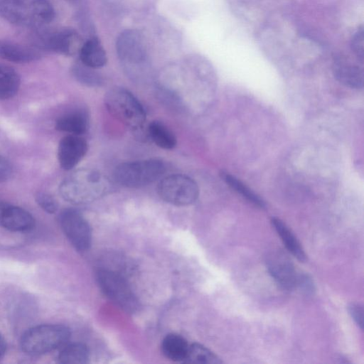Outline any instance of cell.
<instances>
[{"label":"cell","instance_id":"obj_4","mask_svg":"<svg viewBox=\"0 0 364 364\" xmlns=\"http://www.w3.org/2000/svg\"><path fill=\"white\" fill-rule=\"evenodd\" d=\"M70 338V329L60 324H42L28 329L21 346L30 355H40L64 346Z\"/></svg>","mask_w":364,"mask_h":364},{"label":"cell","instance_id":"obj_13","mask_svg":"<svg viewBox=\"0 0 364 364\" xmlns=\"http://www.w3.org/2000/svg\"><path fill=\"white\" fill-rule=\"evenodd\" d=\"M34 225L35 220L28 211L0 200V227L13 232H26Z\"/></svg>","mask_w":364,"mask_h":364},{"label":"cell","instance_id":"obj_23","mask_svg":"<svg viewBox=\"0 0 364 364\" xmlns=\"http://www.w3.org/2000/svg\"><path fill=\"white\" fill-rule=\"evenodd\" d=\"M183 363L195 364H220L223 361L210 350L201 344L189 345L186 356Z\"/></svg>","mask_w":364,"mask_h":364},{"label":"cell","instance_id":"obj_30","mask_svg":"<svg viewBox=\"0 0 364 364\" xmlns=\"http://www.w3.org/2000/svg\"><path fill=\"white\" fill-rule=\"evenodd\" d=\"M13 168L9 161L0 155V183L7 181L11 177Z\"/></svg>","mask_w":364,"mask_h":364},{"label":"cell","instance_id":"obj_15","mask_svg":"<svg viewBox=\"0 0 364 364\" xmlns=\"http://www.w3.org/2000/svg\"><path fill=\"white\" fill-rule=\"evenodd\" d=\"M333 70L340 83L352 89L363 88L364 73L361 67L344 59H338L333 64Z\"/></svg>","mask_w":364,"mask_h":364},{"label":"cell","instance_id":"obj_28","mask_svg":"<svg viewBox=\"0 0 364 364\" xmlns=\"http://www.w3.org/2000/svg\"><path fill=\"white\" fill-rule=\"evenodd\" d=\"M348 311L355 324L363 329V308L358 303H351L348 306Z\"/></svg>","mask_w":364,"mask_h":364},{"label":"cell","instance_id":"obj_8","mask_svg":"<svg viewBox=\"0 0 364 364\" xmlns=\"http://www.w3.org/2000/svg\"><path fill=\"white\" fill-rule=\"evenodd\" d=\"M157 191L162 200L177 206L193 203L199 195L196 182L183 174H172L164 177L159 182Z\"/></svg>","mask_w":364,"mask_h":364},{"label":"cell","instance_id":"obj_2","mask_svg":"<svg viewBox=\"0 0 364 364\" xmlns=\"http://www.w3.org/2000/svg\"><path fill=\"white\" fill-rule=\"evenodd\" d=\"M0 16L16 26L41 28L53 21L55 11L47 0H0Z\"/></svg>","mask_w":364,"mask_h":364},{"label":"cell","instance_id":"obj_16","mask_svg":"<svg viewBox=\"0 0 364 364\" xmlns=\"http://www.w3.org/2000/svg\"><path fill=\"white\" fill-rule=\"evenodd\" d=\"M271 224L280 237L288 252L299 261L304 262L306 260V255L291 229L278 218H272Z\"/></svg>","mask_w":364,"mask_h":364},{"label":"cell","instance_id":"obj_32","mask_svg":"<svg viewBox=\"0 0 364 364\" xmlns=\"http://www.w3.org/2000/svg\"><path fill=\"white\" fill-rule=\"evenodd\" d=\"M67 1H74V0H67Z\"/></svg>","mask_w":364,"mask_h":364},{"label":"cell","instance_id":"obj_12","mask_svg":"<svg viewBox=\"0 0 364 364\" xmlns=\"http://www.w3.org/2000/svg\"><path fill=\"white\" fill-rule=\"evenodd\" d=\"M87 141L78 135L65 136L59 142L58 159L61 168L70 171L75 167L87 154Z\"/></svg>","mask_w":364,"mask_h":364},{"label":"cell","instance_id":"obj_31","mask_svg":"<svg viewBox=\"0 0 364 364\" xmlns=\"http://www.w3.org/2000/svg\"><path fill=\"white\" fill-rule=\"evenodd\" d=\"M6 349V344L4 338L0 335V358L4 355Z\"/></svg>","mask_w":364,"mask_h":364},{"label":"cell","instance_id":"obj_3","mask_svg":"<svg viewBox=\"0 0 364 364\" xmlns=\"http://www.w3.org/2000/svg\"><path fill=\"white\" fill-rule=\"evenodd\" d=\"M116 49L127 75L137 82L145 80L149 73V62L141 35L136 30L124 31L117 38Z\"/></svg>","mask_w":364,"mask_h":364},{"label":"cell","instance_id":"obj_21","mask_svg":"<svg viewBox=\"0 0 364 364\" xmlns=\"http://www.w3.org/2000/svg\"><path fill=\"white\" fill-rule=\"evenodd\" d=\"M148 132L154 144L161 149L169 150L176 145L175 134L161 122H151L149 125Z\"/></svg>","mask_w":364,"mask_h":364},{"label":"cell","instance_id":"obj_6","mask_svg":"<svg viewBox=\"0 0 364 364\" xmlns=\"http://www.w3.org/2000/svg\"><path fill=\"white\" fill-rule=\"evenodd\" d=\"M165 171L166 166L162 161L150 159L120 164L115 168L114 177L124 187L137 188L153 183Z\"/></svg>","mask_w":364,"mask_h":364},{"label":"cell","instance_id":"obj_27","mask_svg":"<svg viewBox=\"0 0 364 364\" xmlns=\"http://www.w3.org/2000/svg\"><path fill=\"white\" fill-rule=\"evenodd\" d=\"M351 48L355 56L363 61L364 58V31L363 27H360L354 33L351 40Z\"/></svg>","mask_w":364,"mask_h":364},{"label":"cell","instance_id":"obj_18","mask_svg":"<svg viewBox=\"0 0 364 364\" xmlns=\"http://www.w3.org/2000/svg\"><path fill=\"white\" fill-rule=\"evenodd\" d=\"M55 127L58 131L79 136L86 132L88 117L84 112H72L58 118Z\"/></svg>","mask_w":364,"mask_h":364},{"label":"cell","instance_id":"obj_11","mask_svg":"<svg viewBox=\"0 0 364 364\" xmlns=\"http://www.w3.org/2000/svg\"><path fill=\"white\" fill-rule=\"evenodd\" d=\"M266 265L269 274L282 289L291 291L296 288L299 274L285 252H270L267 256Z\"/></svg>","mask_w":364,"mask_h":364},{"label":"cell","instance_id":"obj_19","mask_svg":"<svg viewBox=\"0 0 364 364\" xmlns=\"http://www.w3.org/2000/svg\"><path fill=\"white\" fill-rule=\"evenodd\" d=\"M188 346L189 344L183 336L170 333L162 340L161 350L166 358L175 362H183Z\"/></svg>","mask_w":364,"mask_h":364},{"label":"cell","instance_id":"obj_26","mask_svg":"<svg viewBox=\"0 0 364 364\" xmlns=\"http://www.w3.org/2000/svg\"><path fill=\"white\" fill-rule=\"evenodd\" d=\"M36 200L38 205L48 213H54L58 209L56 200L47 193L38 192L36 196Z\"/></svg>","mask_w":364,"mask_h":364},{"label":"cell","instance_id":"obj_17","mask_svg":"<svg viewBox=\"0 0 364 364\" xmlns=\"http://www.w3.org/2000/svg\"><path fill=\"white\" fill-rule=\"evenodd\" d=\"M79 53L80 62L88 67L95 69L104 66L107 63L105 50L96 38L83 43Z\"/></svg>","mask_w":364,"mask_h":364},{"label":"cell","instance_id":"obj_10","mask_svg":"<svg viewBox=\"0 0 364 364\" xmlns=\"http://www.w3.org/2000/svg\"><path fill=\"white\" fill-rule=\"evenodd\" d=\"M60 227L73 246L84 252L91 246L92 230L83 215L75 209L63 210L59 217Z\"/></svg>","mask_w":364,"mask_h":364},{"label":"cell","instance_id":"obj_22","mask_svg":"<svg viewBox=\"0 0 364 364\" xmlns=\"http://www.w3.org/2000/svg\"><path fill=\"white\" fill-rule=\"evenodd\" d=\"M89 360V350L85 345L73 343L62 347L58 361L64 364H84Z\"/></svg>","mask_w":364,"mask_h":364},{"label":"cell","instance_id":"obj_9","mask_svg":"<svg viewBox=\"0 0 364 364\" xmlns=\"http://www.w3.org/2000/svg\"><path fill=\"white\" fill-rule=\"evenodd\" d=\"M34 43L33 46L39 50H48L65 55L80 51L82 45L75 31L65 28L38 32Z\"/></svg>","mask_w":364,"mask_h":364},{"label":"cell","instance_id":"obj_29","mask_svg":"<svg viewBox=\"0 0 364 364\" xmlns=\"http://www.w3.org/2000/svg\"><path fill=\"white\" fill-rule=\"evenodd\" d=\"M296 288L306 294H311L315 291V285L311 277L306 274L299 273Z\"/></svg>","mask_w":364,"mask_h":364},{"label":"cell","instance_id":"obj_24","mask_svg":"<svg viewBox=\"0 0 364 364\" xmlns=\"http://www.w3.org/2000/svg\"><path fill=\"white\" fill-rule=\"evenodd\" d=\"M220 176L230 187L255 205L260 208H266L264 200L238 178L224 171L220 173Z\"/></svg>","mask_w":364,"mask_h":364},{"label":"cell","instance_id":"obj_5","mask_svg":"<svg viewBox=\"0 0 364 364\" xmlns=\"http://www.w3.org/2000/svg\"><path fill=\"white\" fill-rule=\"evenodd\" d=\"M109 112L127 127L137 130L146 120V112L138 99L123 87L110 90L105 98Z\"/></svg>","mask_w":364,"mask_h":364},{"label":"cell","instance_id":"obj_1","mask_svg":"<svg viewBox=\"0 0 364 364\" xmlns=\"http://www.w3.org/2000/svg\"><path fill=\"white\" fill-rule=\"evenodd\" d=\"M111 188L109 179L100 171L83 168L73 171L61 182L59 193L66 201L86 204L107 195Z\"/></svg>","mask_w":364,"mask_h":364},{"label":"cell","instance_id":"obj_25","mask_svg":"<svg viewBox=\"0 0 364 364\" xmlns=\"http://www.w3.org/2000/svg\"><path fill=\"white\" fill-rule=\"evenodd\" d=\"M72 73L75 78L87 87H98L103 84L102 77L95 70L80 62L73 65Z\"/></svg>","mask_w":364,"mask_h":364},{"label":"cell","instance_id":"obj_7","mask_svg":"<svg viewBox=\"0 0 364 364\" xmlns=\"http://www.w3.org/2000/svg\"><path fill=\"white\" fill-rule=\"evenodd\" d=\"M96 280L105 295L123 311L129 314H135L139 311V300L124 276L100 268L96 273Z\"/></svg>","mask_w":364,"mask_h":364},{"label":"cell","instance_id":"obj_14","mask_svg":"<svg viewBox=\"0 0 364 364\" xmlns=\"http://www.w3.org/2000/svg\"><path fill=\"white\" fill-rule=\"evenodd\" d=\"M41 55L40 50L34 46L0 40V58L4 60L23 63L36 60Z\"/></svg>","mask_w":364,"mask_h":364},{"label":"cell","instance_id":"obj_20","mask_svg":"<svg viewBox=\"0 0 364 364\" xmlns=\"http://www.w3.org/2000/svg\"><path fill=\"white\" fill-rule=\"evenodd\" d=\"M20 84V76L13 68L0 65V100H8L15 96Z\"/></svg>","mask_w":364,"mask_h":364}]
</instances>
